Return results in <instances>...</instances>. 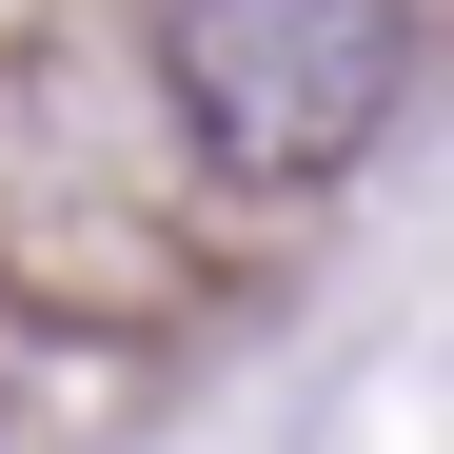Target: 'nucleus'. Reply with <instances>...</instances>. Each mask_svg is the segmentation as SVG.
<instances>
[{"label":"nucleus","instance_id":"nucleus-1","mask_svg":"<svg viewBox=\"0 0 454 454\" xmlns=\"http://www.w3.org/2000/svg\"><path fill=\"white\" fill-rule=\"evenodd\" d=\"M395 80H415L395 0H159V99H178L198 159L257 178V198L356 178L375 119H395Z\"/></svg>","mask_w":454,"mask_h":454}]
</instances>
